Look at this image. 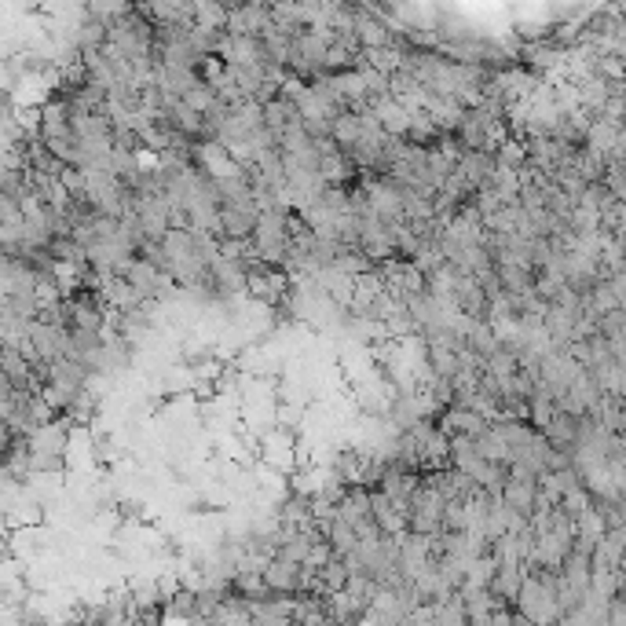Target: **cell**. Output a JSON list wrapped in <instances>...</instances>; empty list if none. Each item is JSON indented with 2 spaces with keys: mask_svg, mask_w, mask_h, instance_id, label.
Returning a JSON list of instances; mask_svg holds the SVG:
<instances>
[{
  "mask_svg": "<svg viewBox=\"0 0 626 626\" xmlns=\"http://www.w3.org/2000/svg\"><path fill=\"white\" fill-rule=\"evenodd\" d=\"M440 433L447 436V440H458V436H469V440H477V436H484L487 433V421L477 414V410H469V407H447L444 414H440Z\"/></svg>",
  "mask_w": 626,
  "mask_h": 626,
  "instance_id": "6da1fadb",
  "label": "cell"
},
{
  "mask_svg": "<svg viewBox=\"0 0 626 626\" xmlns=\"http://www.w3.org/2000/svg\"><path fill=\"white\" fill-rule=\"evenodd\" d=\"M264 582H267V590L275 597L297 594V590H304V568L290 564V561H271L267 571H264Z\"/></svg>",
  "mask_w": 626,
  "mask_h": 626,
  "instance_id": "7a4b0ae2",
  "label": "cell"
},
{
  "mask_svg": "<svg viewBox=\"0 0 626 626\" xmlns=\"http://www.w3.org/2000/svg\"><path fill=\"white\" fill-rule=\"evenodd\" d=\"M253 622L257 626H297V615H293V605L290 601L271 597L264 605H253Z\"/></svg>",
  "mask_w": 626,
  "mask_h": 626,
  "instance_id": "3957f363",
  "label": "cell"
}]
</instances>
